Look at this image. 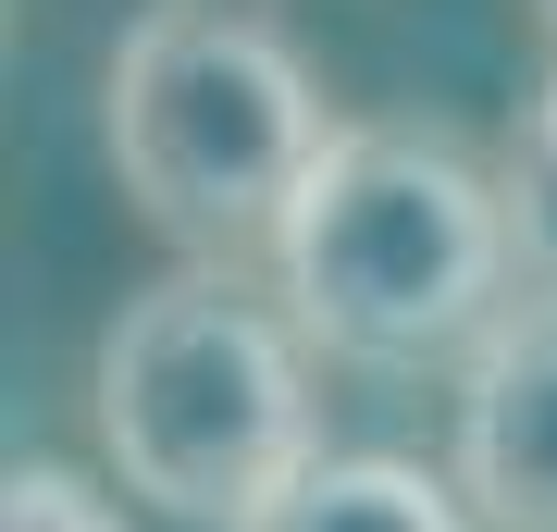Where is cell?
I'll return each mask as SVG.
<instances>
[{"mask_svg":"<svg viewBox=\"0 0 557 532\" xmlns=\"http://www.w3.org/2000/svg\"><path fill=\"white\" fill-rule=\"evenodd\" d=\"M458 495L483 532H557V297L458 359Z\"/></svg>","mask_w":557,"mask_h":532,"instance_id":"4","label":"cell"},{"mask_svg":"<svg viewBox=\"0 0 557 532\" xmlns=\"http://www.w3.org/2000/svg\"><path fill=\"white\" fill-rule=\"evenodd\" d=\"M0 532H124V508L87 471H62V458H25V471L0 483Z\"/></svg>","mask_w":557,"mask_h":532,"instance_id":"7","label":"cell"},{"mask_svg":"<svg viewBox=\"0 0 557 532\" xmlns=\"http://www.w3.org/2000/svg\"><path fill=\"white\" fill-rule=\"evenodd\" d=\"M533 13H545V38H557V0H533Z\"/></svg>","mask_w":557,"mask_h":532,"instance_id":"8","label":"cell"},{"mask_svg":"<svg viewBox=\"0 0 557 532\" xmlns=\"http://www.w3.org/2000/svg\"><path fill=\"white\" fill-rule=\"evenodd\" d=\"M248 532H471V495L434 483L421 458H335L322 446Z\"/></svg>","mask_w":557,"mask_h":532,"instance_id":"5","label":"cell"},{"mask_svg":"<svg viewBox=\"0 0 557 532\" xmlns=\"http://www.w3.org/2000/svg\"><path fill=\"white\" fill-rule=\"evenodd\" d=\"M496 186H508V236H520V297H557V62L520 99V124L496 149Z\"/></svg>","mask_w":557,"mask_h":532,"instance_id":"6","label":"cell"},{"mask_svg":"<svg viewBox=\"0 0 557 532\" xmlns=\"http://www.w3.org/2000/svg\"><path fill=\"white\" fill-rule=\"evenodd\" d=\"M273 297L347 372H434L471 359L520 310V236L496 161L434 124H335L322 174L273 236Z\"/></svg>","mask_w":557,"mask_h":532,"instance_id":"1","label":"cell"},{"mask_svg":"<svg viewBox=\"0 0 557 532\" xmlns=\"http://www.w3.org/2000/svg\"><path fill=\"white\" fill-rule=\"evenodd\" d=\"M100 137H112V174L149 236H174L211 273H248V260H273L298 186L322 174L335 112H322L310 62L273 13H248V0H149L112 38Z\"/></svg>","mask_w":557,"mask_h":532,"instance_id":"3","label":"cell"},{"mask_svg":"<svg viewBox=\"0 0 557 532\" xmlns=\"http://www.w3.org/2000/svg\"><path fill=\"white\" fill-rule=\"evenodd\" d=\"M310 335L285 297H260L248 273H186L137 285L100 335L87 409H100V458L137 508L186 532H248L285 483L322 458V384Z\"/></svg>","mask_w":557,"mask_h":532,"instance_id":"2","label":"cell"}]
</instances>
